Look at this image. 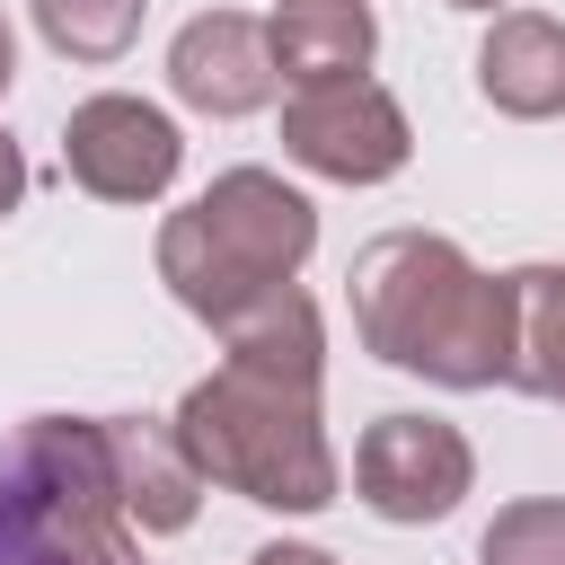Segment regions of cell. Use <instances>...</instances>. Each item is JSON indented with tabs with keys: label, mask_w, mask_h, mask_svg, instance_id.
<instances>
[{
	"label": "cell",
	"mask_w": 565,
	"mask_h": 565,
	"mask_svg": "<svg viewBox=\"0 0 565 565\" xmlns=\"http://www.w3.org/2000/svg\"><path fill=\"white\" fill-rule=\"evenodd\" d=\"M318 388H327V327L318 300L291 282L282 300H265L247 327L221 335V371H203L168 424L203 468V486H230L265 512H327L344 468Z\"/></svg>",
	"instance_id": "obj_1"
},
{
	"label": "cell",
	"mask_w": 565,
	"mask_h": 565,
	"mask_svg": "<svg viewBox=\"0 0 565 565\" xmlns=\"http://www.w3.org/2000/svg\"><path fill=\"white\" fill-rule=\"evenodd\" d=\"M344 282H353V335L388 371H415L433 388H512L521 291L512 274H486L459 238L380 230Z\"/></svg>",
	"instance_id": "obj_2"
},
{
	"label": "cell",
	"mask_w": 565,
	"mask_h": 565,
	"mask_svg": "<svg viewBox=\"0 0 565 565\" xmlns=\"http://www.w3.org/2000/svg\"><path fill=\"white\" fill-rule=\"evenodd\" d=\"M318 256V203L274 168H221L185 212L159 221V282L212 335L247 327Z\"/></svg>",
	"instance_id": "obj_3"
},
{
	"label": "cell",
	"mask_w": 565,
	"mask_h": 565,
	"mask_svg": "<svg viewBox=\"0 0 565 565\" xmlns=\"http://www.w3.org/2000/svg\"><path fill=\"white\" fill-rule=\"evenodd\" d=\"M0 503L62 556V565H141V530L124 512L106 415H26L0 441Z\"/></svg>",
	"instance_id": "obj_4"
},
{
	"label": "cell",
	"mask_w": 565,
	"mask_h": 565,
	"mask_svg": "<svg viewBox=\"0 0 565 565\" xmlns=\"http://www.w3.org/2000/svg\"><path fill=\"white\" fill-rule=\"evenodd\" d=\"M468 486H477V450H468V433L441 424V415L397 406V415H371L362 441H353V494H362V512L388 521V530L450 521V512L468 503Z\"/></svg>",
	"instance_id": "obj_5"
},
{
	"label": "cell",
	"mask_w": 565,
	"mask_h": 565,
	"mask_svg": "<svg viewBox=\"0 0 565 565\" xmlns=\"http://www.w3.org/2000/svg\"><path fill=\"white\" fill-rule=\"evenodd\" d=\"M282 159L327 177V185H388L415 159V124L380 79L291 88L282 97Z\"/></svg>",
	"instance_id": "obj_6"
},
{
	"label": "cell",
	"mask_w": 565,
	"mask_h": 565,
	"mask_svg": "<svg viewBox=\"0 0 565 565\" xmlns=\"http://www.w3.org/2000/svg\"><path fill=\"white\" fill-rule=\"evenodd\" d=\"M62 168L97 203H159L177 185V168H185V132H177L168 106L97 88V97H79L62 115Z\"/></svg>",
	"instance_id": "obj_7"
},
{
	"label": "cell",
	"mask_w": 565,
	"mask_h": 565,
	"mask_svg": "<svg viewBox=\"0 0 565 565\" xmlns=\"http://www.w3.org/2000/svg\"><path fill=\"white\" fill-rule=\"evenodd\" d=\"M168 88H177V106H194V115H212V124H238V115L274 106L282 71H274L265 18H247V9H203V18H185V26L168 35Z\"/></svg>",
	"instance_id": "obj_8"
},
{
	"label": "cell",
	"mask_w": 565,
	"mask_h": 565,
	"mask_svg": "<svg viewBox=\"0 0 565 565\" xmlns=\"http://www.w3.org/2000/svg\"><path fill=\"white\" fill-rule=\"evenodd\" d=\"M477 97L512 124H547L565 115V18L547 9H494L486 44H477Z\"/></svg>",
	"instance_id": "obj_9"
},
{
	"label": "cell",
	"mask_w": 565,
	"mask_h": 565,
	"mask_svg": "<svg viewBox=\"0 0 565 565\" xmlns=\"http://www.w3.org/2000/svg\"><path fill=\"white\" fill-rule=\"evenodd\" d=\"M106 441H115V477H124L132 530H141V539L194 530V512H203V468L185 459L177 424H168V415H106Z\"/></svg>",
	"instance_id": "obj_10"
},
{
	"label": "cell",
	"mask_w": 565,
	"mask_h": 565,
	"mask_svg": "<svg viewBox=\"0 0 565 565\" xmlns=\"http://www.w3.org/2000/svg\"><path fill=\"white\" fill-rule=\"evenodd\" d=\"M265 35H274V71H282L291 88L362 79L371 53H380V18H371V0H274Z\"/></svg>",
	"instance_id": "obj_11"
},
{
	"label": "cell",
	"mask_w": 565,
	"mask_h": 565,
	"mask_svg": "<svg viewBox=\"0 0 565 565\" xmlns=\"http://www.w3.org/2000/svg\"><path fill=\"white\" fill-rule=\"evenodd\" d=\"M521 353H512V388L565 406V265H521Z\"/></svg>",
	"instance_id": "obj_12"
},
{
	"label": "cell",
	"mask_w": 565,
	"mask_h": 565,
	"mask_svg": "<svg viewBox=\"0 0 565 565\" xmlns=\"http://www.w3.org/2000/svg\"><path fill=\"white\" fill-rule=\"evenodd\" d=\"M26 9H35V35L62 62H124L150 0H26Z\"/></svg>",
	"instance_id": "obj_13"
},
{
	"label": "cell",
	"mask_w": 565,
	"mask_h": 565,
	"mask_svg": "<svg viewBox=\"0 0 565 565\" xmlns=\"http://www.w3.org/2000/svg\"><path fill=\"white\" fill-rule=\"evenodd\" d=\"M477 565H565V494H521L486 521Z\"/></svg>",
	"instance_id": "obj_14"
},
{
	"label": "cell",
	"mask_w": 565,
	"mask_h": 565,
	"mask_svg": "<svg viewBox=\"0 0 565 565\" xmlns=\"http://www.w3.org/2000/svg\"><path fill=\"white\" fill-rule=\"evenodd\" d=\"M0 565H62V556H53V547H44V539H35V530L0 503Z\"/></svg>",
	"instance_id": "obj_15"
},
{
	"label": "cell",
	"mask_w": 565,
	"mask_h": 565,
	"mask_svg": "<svg viewBox=\"0 0 565 565\" xmlns=\"http://www.w3.org/2000/svg\"><path fill=\"white\" fill-rule=\"evenodd\" d=\"M18 203H26V150H18L9 132H0V221H9Z\"/></svg>",
	"instance_id": "obj_16"
},
{
	"label": "cell",
	"mask_w": 565,
	"mask_h": 565,
	"mask_svg": "<svg viewBox=\"0 0 565 565\" xmlns=\"http://www.w3.org/2000/svg\"><path fill=\"white\" fill-rule=\"evenodd\" d=\"M247 565H335V556H327V547H309V539H265Z\"/></svg>",
	"instance_id": "obj_17"
},
{
	"label": "cell",
	"mask_w": 565,
	"mask_h": 565,
	"mask_svg": "<svg viewBox=\"0 0 565 565\" xmlns=\"http://www.w3.org/2000/svg\"><path fill=\"white\" fill-rule=\"evenodd\" d=\"M9 79H18V35H9V18H0V97H9Z\"/></svg>",
	"instance_id": "obj_18"
},
{
	"label": "cell",
	"mask_w": 565,
	"mask_h": 565,
	"mask_svg": "<svg viewBox=\"0 0 565 565\" xmlns=\"http://www.w3.org/2000/svg\"><path fill=\"white\" fill-rule=\"evenodd\" d=\"M441 9H494V0H441Z\"/></svg>",
	"instance_id": "obj_19"
}]
</instances>
